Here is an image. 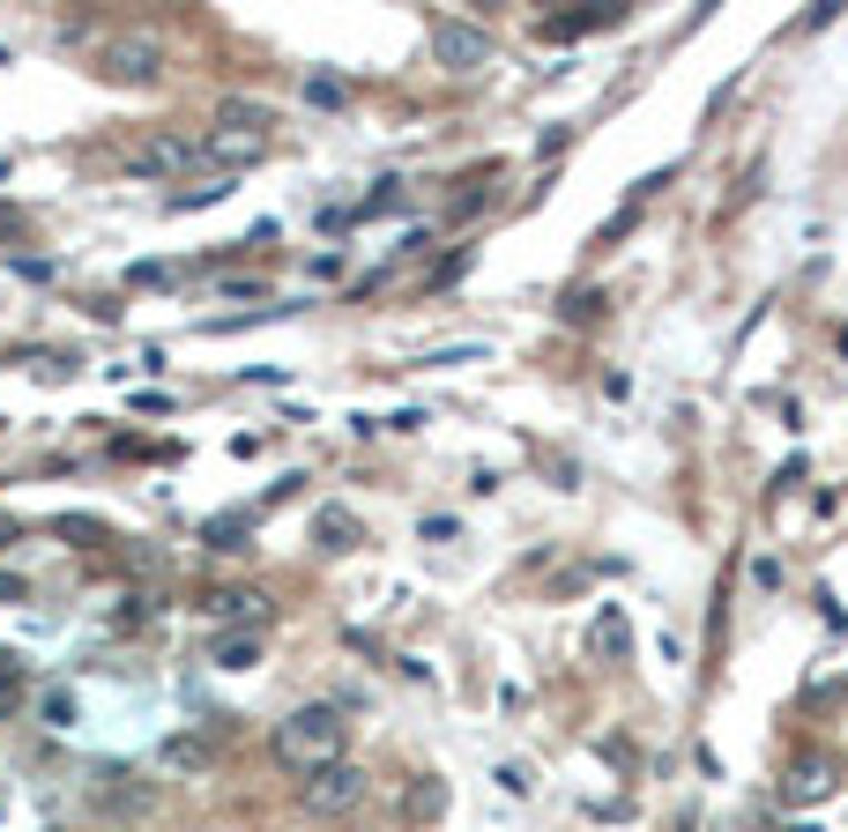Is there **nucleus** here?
<instances>
[{"instance_id":"7","label":"nucleus","mask_w":848,"mask_h":832,"mask_svg":"<svg viewBox=\"0 0 848 832\" xmlns=\"http://www.w3.org/2000/svg\"><path fill=\"white\" fill-rule=\"evenodd\" d=\"M313 536H321L327 550H350V542H357V514H343V506H321V520H313Z\"/></svg>"},{"instance_id":"2","label":"nucleus","mask_w":848,"mask_h":832,"mask_svg":"<svg viewBox=\"0 0 848 832\" xmlns=\"http://www.w3.org/2000/svg\"><path fill=\"white\" fill-rule=\"evenodd\" d=\"M365 803V773H357V765H321V773H313V781H305V810H321V818H343V810H357Z\"/></svg>"},{"instance_id":"16","label":"nucleus","mask_w":848,"mask_h":832,"mask_svg":"<svg viewBox=\"0 0 848 832\" xmlns=\"http://www.w3.org/2000/svg\"><path fill=\"white\" fill-rule=\"evenodd\" d=\"M68 713H75V699H68V691H52V699H46V721H52V729H68Z\"/></svg>"},{"instance_id":"9","label":"nucleus","mask_w":848,"mask_h":832,"mask_svg":"<svg viewBox=\"0 0 848 832\" xmlns=\"http://www.w3.org/2000/svg\"><path fill=\"white\" fill-rule=\"evenodd\" d=\"M826 788H834L826 765H797V773H789V803H811V795H826Z\"/></svg>"},{"instance_id":"10","label":"nucleus","mask_w":848,"mask_h":832,"mask_svg":"<svg viewBox=\"0 0 848 832\" xmlns=\"http://www.w3.org/2000/svg\"><path fill=\"white\" fill-rule=\"evenodd\" d=\"M186 156H194V149L164 134V142H150V156H142V172H172V164H186Z\"/></svg>"},{"instance_id":"12","label":"nucleus","mask_w":848,"mask_h":832,"mask_svg":"<svg viewBox=\"0 0 848 832\" xmlns=\"http://www.w3.org/2000/svg\"><path fill=\"white\" fill-rule=\"evenodd\" d=\"M239 536H246V520H209L201 528V542H224V550H239Z\"/></svg>"},{"instance_id":"1","label":"nucleus","mask_w":848,"mask_h":832,"mask_svg":"<svg viewBox=\"0 0 848 832\" xmlns=\"http://www.w3.org/2000/svg\"><path fill=\"white\" fill-rule=\"evenodd\" d=\"M335 751H343V713H335V707H299L283 729H275V759L299 765V773L335 765Z\"/></svg>"},{"instance_id":"8","label":"nucleus","mask_w":848,"mask_h":832,"mask_svg":"<svg viewBox=\"0 0 848 832\" xmlns=\"http://www.w3.org/2000/svg\"><path fill=\"white\" fill-rule=\"evenodd\" d=\"M209 610H216V617H239V625H261V617H269V602H261V595H246V588H231V595H209Z\"/></svg>"},{"instance_id":"14","label":"nucleus","mask_w":848,"mask_h":832,"mask_svg":"<svg viewBox=\"0 0 848 832\" xmlns=\"http://www.w3.org/2000/svg\"><path fill=\"white\" fill-rule=\"evenodd\" d=\"M499 788H506V795H528V788H536V773H528V765H499Z\"/></svg>"},{"instance_id":"3","label":"nucleus","mask_w":848,"mask_h":832,"mask_svg":"<svg viewBox=\"0 0 848 832\" xmlns=\"http://www.w3.org/2000/svg\"><path fill=\"white\" fill-rule=\"evenodd\" d=\"M432 52H440V68L476 74L484 60H492V38H484L476 23H440V30H432Z\"/></svg>"},{"instance_id":"13","label":"nucleus","mask_w":848,"mask_h":832,"mask_svg":"<svg viewBox=\"0 0 848 832\" xmlns=\"http://www.w3.org/2000/svg\"><path fill=\"white\" fill-rule=\"evenodd\" d=\"M216 661H224V669H246V661H253V639H216Z\"/></svg>"},{"instance_id":"15","label":"nucleus","mask_w":848,"mask_h":832,"mask_svg":"<svg viewBox=\"0 0 848 832\" xmlns=\"http://www.w3.org/2000/svg\"><path fill=\"white\" fill-rule=\"evenodd\" d=\"M440 803H447V788H432V781H424L417 795H410V810H417V818H432V810H440Z\"/></svg>"},{"instance_id":"5","label":"nucleus","mask_w":848,"mask_h":832,"mask_svg":"<svg viewBox=\"0 0 848 832\" xmlns=\"http://www.w3.org/2000/svg\"><path fill=\"white\" fill-rule=\"evenodd\" d=\"M104 68L127 74V82H134V74H157V45H150V38H120V45L104 52Z\"/></svg>"},{"instance_id":"11","label":"nucleus","mask_w":848,"mask_h":832,"mask_svg":"<svg viewBox=\"0 0 848 832\" xmlns=\"http://www.w3.org/2000/svg\"><path fill=\"white\" fill-rule=\"evenodd\" d=\"M231 179H209V186H186V194H172V209H209V201H224Z\"/></svg>"},{"instance_id":"6","label":"nucleus","mask_w":848,"mask_h":832,"mask_svg":"<svg viewBox=\"0 0 848 832\" xmlns=\"http://www.w3.org/2000/svg\"><path fill=\"white\" fill-rule=\"evenodd\" d=\"M588 647H596V655H625V647H633V632H625V610H618V602H610V610H596V625H588Z\"/></svg>"},{"instance_id":"4","label":"nucleus","mask_w":848,"mask_h":832,"mask_svg":"<svg viewBox=\"0 0 848 832\" xmlns=\"http://www.w3.org/2000/svg\"><path fill=\"white\" fill-rule=\"evenodd\" d=\"M261 149H269V134H246V126H216V134H209V156H216V164H253Z\"/></svg>"}]
</instances>
